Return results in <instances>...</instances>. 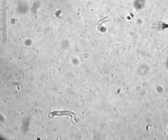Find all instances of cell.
I'll return each mask as SVG.
<instances>
[{
	"mask_svg": "<svg viewBox=\"0 0 168 140\" xmlns=\"http://www.w3.org/2000/svg\"><path fill=\"white\" fill-rule=\"evenodd\" d=\"M50 114L52 116L66 115L69 116L72 118L73 116L74 115L73 112L67 111H54L52 112Z\"/></svg>",
	"mask_w": 168,
	"mask_h": 140,
	"instance_id": "6da1fadb",
	"label": "cell"
}]
</instances>
